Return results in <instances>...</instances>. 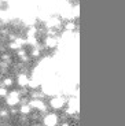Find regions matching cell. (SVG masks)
Returning a JSON list of instances; mask_svg holds the SVG:
<instances>
[{
  "label": "cell",
  "instance_id": "7",
  "mask_svg": "<svg viewBox=\"0 0 125 126\" xmlns=\"http://www.w3.org/2000/svg\"><path fill=\"white\" fill-rule=\"evenodd\" d=\"M45 47H48V48L56 47V40H55V37H51V36H48V37L45 38Z\"/></svg>",
  "mask_w": 125,
  "mask_h": 126
},
{
  "label": "cell",
  "instance_id": "4",
  "mask_svg": "<svg viewBox=\"0 0 125 126\" xmlns=\"http://www.w3.org/2000/svg\"><path fill=\"white\" fill-rule=\"evenodd\" d=\"M44 123L47 126H55L58 123V117H56L55 114H47L44 117Z\"/></svg>",
  "mask_w": 125,
  "mask_h": 126
},
{
  "label": "cell",
  "instance_id": "6",
  "mask_svg": "<svg viewBox=\"0 0 125 126\" xmlns=\"http://www.w3.org/2000/svg\"><path fill=\"white\" fill-rule=\"evenodd\" d=\"M19 112L22 114V115H29V114L32 112V107H30V104H22L21 108H19Z\"/></svg>",
  "mask_w": 125,
  "mask_h": 126
},
{
  "label": "cell",
  "instance_id": "9",
  "mask_svg": "<svg viewBox=\"0 0 125 126\" xmlns=\"http://www.w3.org/2000/svg\"><path fill=\"white\" fill-rule=\"evenodd\" d=\"M7 94H8V91H7L6 86H0V96L4 97V96H7Z\"/></svg>",
  "mask_w": 125,
  "mask_h": 126
},
{
  "label": "cell",
  "instance_id": "3",
  "mask_svg": "<svg viewBox=\"0 0 125 126\" xmlns=\"http://www.w3.org/2000/svg\"><path fill=\"white\" fill-rule=\"evenodd\" d=\"M29 77L26 76L25 73H21V74H18V77H17V82H18V85L22 86V88H26V86H29Z\"/></svg>",
  "mask_w": 125,
  "mask_h": 126
},
{
  "label": "cell",
  "instance_id": "5",
  "mask_svg": "<svg viewBox=\"0 0 125 126\" xmlns=\"http://www.w3.org/2000/svg\"><path fill=\"white\" fill-rule=\"evenodd\" d=\"M63 103H65V100H63L62 97H54L50 104H51V107L52 108H61L63 106Z\"/></svg>",
  "mask_w": 125,
  "mask_h": 126
},
{
  "label": "cell",
  "instance_id": "2",
  "mask_svg": "<svg viewBox=\"0 0 125 126\" xmlns=\"http://www.w3.org/2000/svg\"><path fill=\"white\" fill-rule=\"evenodd\" d=\"M29 104H30L32 108H36L37 111H40V114L47 111L45 103H44V101H41V99H32V100L29 101Z\"/></svg>",
  "mask_w": 125,
  "mask_h": 126
},
{
  "label": "cell",
  "instance_id": "8",
  "mask_svg": "<svg viewBox=\"0 0 125 126\" xmlns=\"http://www.w3.org/2000/svg\"><path fill=\"white\" fill-rule=\"evenodd\" d=\"M13 78H11V77H6V78H4L3 79V86H6V88H7V86H11V85H13Z\"/></svg>",
  "mask_w": 125,
  "mask_h": 126
},
{
  "label": "cell",
  "instance_id": "11",
  "mask_svg": "<svg viewBox=\"0 0 125 126\" xmlns=\"http://www.w3.org/2000/svg\"><path fill=\"white\" fill-rule=\"evenodd\" d=\"M33 126H40V125H33Z\"/></svg>",
  "mask_w": 125,
  "mask_h": 126
},
{
  "label": "cell",
  "instance_id": "10",
  "mask_svg": "<svg viewBox=\"0 0 125 126\" xmlns=\"http://www.w3.org/2000/svg\"><path fill=\"white\" fill-rule=\"evenodd\" d=\"M8 117V111L7 110H0V118H7Z\"/></svg>",
  "mask_w": 125,
  "mask_h": 126
},
{
  "label": "cell",
  "instance_id": "1",
  "mask_svg": "<svg viewBox=\"0 0 125 126\" xmlns=\"http://www.w3.org/2000/svg\"><path fill=\"white\" fill-rule=\"evenodd\" d=\"M19 101H21V93H19L18 91H11L8 94H7L6 103L8 104L10 107H14V106L19 104Z\"/></svg>",
  "mask_w": 125,
  "mask_h": 126
}]
</instances>
